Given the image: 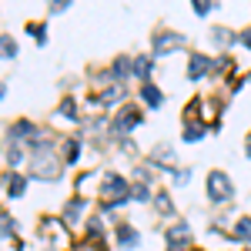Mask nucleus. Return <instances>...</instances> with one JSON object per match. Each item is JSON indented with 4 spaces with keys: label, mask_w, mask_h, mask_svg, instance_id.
Here are the masks:
<instances>
[{
    "label": "nucleus",
    "mask_w": 251,
    "mask_h": 251,
    "mask_svg": "<svg viewBox=\"0 0 251 251\" xmlns=\"http://www.w3.org/2000/svg\"><path fill=\"white\" fill-rule=\"evenodd\" d=\"M30 151H34V168H30V177L37 181H57L60 177V164L54 161V144L50 141H30Z\"/></svg>",
    "instance_id": "obj_1"
},
{
    "label": "nucleus",
    "mask_w": 251,
    "mask_h": 251,
    "mask_svg": "<svg viewBox=\"0 0 251 251\" xmlns=\"http://www.w3.org/2000/svg\"><path fill=\"white\" fill-rule=\"evenodd\" d=\"M204 188H208V198H211L214 204L231 201V194H234V184H231V177H228L225 171H211L208 181H204Z\"/></svg>",
    "instance_id": "obj_2"
},
{
    "label": "nucleus",
    "mask_w": 251,
    "mask_h": 251,
    "mask_svg": "<svg viewBox=\"0 0 251 251\" xmlns=\"http://www.w3.org/2000/svg\"><path fill=\"white\" fill-rule=\"evenodd\" d=\"M137 124H141V111H134V107H124L121 114L114 117V134H127V131H134Z\"/></svg>",
    "instance_id": "obj_3"
},
{
    "label": "nucleus",
    "mask_w": 251,
    "mask_h": 251,
    "mask_svg": "<svg viewBox=\"0 0 251 251\" xmlns=\"http://www.w3.org/2000/svg\"><path fill=\"white\" fill-rule=\"evenodd\" d=\"M174 47H184V37L181 34H157L154 37V57H164Z\"/></svg>",
    "instance_id": "obj_4"
},
{
    "label": "nucleus",
    "mask_w": 251,
    "mask_h": 251,
    "mask_svg": "<svg viewBox=\"0 0 251 251\" xmlns=\"http://www.w3.org/2000/svg\"><path fill=\"white\" fill-rule=\"evenodd\" d=\"M188 238H191V228L184 221H177L171 231H168V241H171V251H184L188 248Z\"/></svg>",
    "instance_id": "obj_5"
},
{
    "label": "nucleus",
    "mask_w": 251,
    "mask_h": 251,
    "mask_svg": "<svg viewBox=\"0 0 251 251\" xmlns=\"http://www.w3.org/2000/svg\"><path fill=\"white\" fill-rule=\"evenodd\" d=\"M211 57H201V54H194L191 60H188V77L191 80H201L204 74H211Z\"/></svg>",
    "instance_id": "obj_6"
},
{
    "label": "nucleus",
    "mask_w": 251,
    "mask_h": 251,
    "mask_svg": "<svg viewBox=\"0 0 251 251\" xmlns=\"http://www.w3.org/2000/svg\"><path fill=\"white\" fill-rule=\"evenodd\" d=\"M10 141L17 144V141H37V127L30 124V121H17L14 127H10Z\"/></svg>",
    "instance_id": "obj_7"
},
{
    "label": "nucleus",
    "mask_w": 251,
    "mask_h": 251,
    "mask_svg": "<svg viewBox=\"0 0 251 251\" xmlns=\"http://www.w3.org/2000/svg\"><path fill=\"white\" fill-rule=\"evenodd\" d=\"M117 241H121V248H137V245H141V234H137V228H131V225H121V228H117Z\"/></svg>",
    "instance_id": "obj_8"
},
{
    "label": "nucleus",
    "mask_w": 251,
    "mask_h": 251,
    "mask_svg": "<svg viewBox=\"0 0 251 251\" xmlns=\"http://www.w3.org/2000/svg\"><path fill=\"white\" fill-rule=\"evenodd\" d=\"M111 74L117 77V84H124L127 74H134V60H131V57H117L114 64H111Z\"/></svg>",
    "instance_id": "obj_9"
},
{
    "label": "nucleus",
    "mask_w": 251,
    "mask_h": 251,
    "mask_svg": "<svg viewBox=\"0 0 251 251\" xmlns=\"http://www.w3.org/2000/svg\"><path fill=\"white\" fill-rule=\"evenodd\" d=\"M84 208H87V201H84V198H71V204L64 208V221H67V225H77L80 214H84Z\"/></svg>",
    "instance_id": "obj_10"
},
{
    "label": "nucleus",
    "mask_w": 251,
    "mask_h": 251,
    "mask_svg": "<svg viewBox=\"0 0 251 251\" xmlns=\"http://www.w3.org/2000/svg\"><path fill=\"white\" fill-rule=\"evenodd\" d=\"M141 97H144V104H148V107H151V111H157V107H161V104H164V94H161V91H157L154 84H151V80H148V84H144V87H141Z\"/></svg>",
    "instance_id": "obj_11"
},
{
    "label": "nucleus",
    "mask_w": 251,
    "mask_h": 251,
    "mask_svg": "<svg viewBox=\"0 0 251 251\" xmlns=\"http://www.w3.org/2000/svg\"><path fill=\"white\" fill-rule=\"evenodd\" d=\"M24 174H7V181H3V188H7V198H20L24 194Z\"/></svg>",
    "instance_id": "obj_12"
},
{
    "label": "nucleus",
    "mask_w": 251,
    "mask_h": 251,
    "mask_svg": "<svg viewBox=\"0 0 251 251\" xmlns=\"http://www.w3.org/2000/svg\"><path fill=\"white\" fill-rule=\"evenodd\" d=\"M151 71H154V60L151 57H137L134 60V77H141L144 84H148V77H151Z\"/></svg>",
    "instance_id": "obj_13"
},
{
    "label": "nucleus",
    "mask_w": 251,
    "mask_h": 251,
    "mask_svg": "<svg viewBox=\"0 0 251 251\" xmlns=\"http://www.w3.org/2000/svg\"><path fill=\"white\" fill-rule=\"evenodd\" d=\"M208 134V127H204V124H188V127H184V141H201V137Z\"/></svg>",
    "instance_id": "obj_14"
},
{
    "label": "nucleus",
    "mask_w": 251,
    "mask_h": 251,
    "mask_svg": "<svg viewBox=\"0 0 251 251\" xmlns=\"http://www.w3.org/2000/svg\"><path fill=\"white\" fill-rule=\"evenodd\" d=\"M0 47H3V60H14V57H17V44H14L10 34H3V37H0Z\"/></svg>",
    "instance_id": "obj_15"
},
{
    "label": "nucleus",
    "mask_w": 251,
    "mask_h": 251,
    "mask_svg": "<svg viewBox=\"0 0 251 251\" xmlns=\"http://www.w3.org/2000/svg\"><path fill=\"white\" fill-rule=\"evenodd\" d=\"M131 201H151V184H134L131 188Z\"/></svg>",
    "instance_id": "obj_16"
},
{
    "label": "nucleus",
    "mask_w": 251,
    "mask_h": 251,
    "mask_svg": "<svg viewBox=\"0 0 251 251\" xmlns=\"http://www.w3.org/2000/svg\"><path fill=\"white\" fill-rule=\"evenodd\" d=\"M60 117H67V121H77V107H74V100H71V97L60 104Z\"/></svg>",
    "instance_id": "obj_17"
},
{
    "label": "nucleus",
    "mask_w": 251,
    "mask_h": 251,
    "mask_svg": "<svg viewBox=\"0 0 251 251\" xmlns=\"http://www.w3.org/2000/svg\"><path fill=\"white\" fill-rule=\"evenodd\" d=\"M30 37L37 40V44H47V27L44 24H30Z\"/></svg>",
    "instance_id": "obj_18"
},
{
    "label": "nucleus",
    "mask_w": 251,
    "mask_h": 251,
    "mask_svg": "<svg viewBox=\"0 0 251 251\" xmlns=\"http://www.w3.org/2000/svg\"><path fill=\"white\" fill-rule=\"evenodd\" d=\"M154 204H157V211H161V214H171V198H168L164 191L154 198Z\"/></svg>",
    "instance_id": "obj_19"
},
{
    "label": "nucleus",
    "mask_w": 251,
    "mask_h": 251,
    "mask_svg": "<svg viewBox=\"0 0 251 251\" xmlns=\"http://www.w3.org/2000/svg\"><path fill=\"white\" fill-rule=\"evenodd\" d=\"M64 154H67V164H74V161H77V154H80V141H71V144L64 148Z\"/></svg>",
    "instance_id": "obj_20"
},
{
    "label": "nucleus",
    "mask_w": 251,
    "mask_h": 251,
    "mask_svg": "<svg viewBox=\"0 0 251 251\" xmlns=\"http://www.w3.org/2000/svg\"><path fill=\"white\" fill-rule=\"evenodd\" d=\"M238 238L251 241V218H241V221H238Z\"/></svg>",
    "instance_id": "obj_21"
},
{
    "label": "nucleus",
    "mask_w": 251,
    "mask_h": 251,
    "mask_svg": "<svg viewBox=\"0 0 251 251\" xmlns=\"http://www.w3.org/2000/svg\"><path fill=\"white\" fill-rule=\"evenodd\" d=\"M211 0H194V14H198V17H204V14H211Z\"/></svg>",
    "instance_id": "obj_22"
},
{
    "label": "nucleus",
    "mask_w": 251,
    "mask_h": 251,
    "mask_svg": "<svg viewBox=\"0 0 251 251\" xmlns=\"http://www.w3.org/2000/svg\"><path fill=\"white\" fill-rule=\"evenodd\" d=\"M20 157H24V154H20V148H17V144H10V148H7V164H20Z\"/></svg>",
    "instance_id": "obj_23"
},
{
    "label": "nucleus",
    "mask_w": 251,
    "mask_h": 251,
    "mask_svg": "<svg viewBox=\"0 0 251 251\" xmlns=\"http://www.w3.org/2000/svg\"><path fill=\"white\" fill-rule=\"evenodd\" d=\"M14 231H17V225L10 221V214H3V238H10Z\"/></svg>",
    "instance_id": "obj_24"
},
{
    "label": "nucleus",
    "mask_w": 251,
    "mask_h": 251,
    "mask_svg": "<svg viewBox=\"0 0 251 251\" xmlns=\"http://www.w3.org/2000/svg\"><path fill=\"white\" fill-rule=\"evenodd\" d=\"M188 177H191V171H188V168H181V171L174 174V184H184V181H188Z\"/></svg>",
    "instance_id": "obj_25"
},
{
    "label": "nucleus",
    "mask_w": 251,
    "mask_h": 251,
    "mask_svg": "<svg viewBox=\"0 0 251 251\" xmlns=\"http://www.w3.org/2000/svg\"><path fill=\"white\" fill-rule=\"evenodd\" d=\"M87 231H91V238H100V221H97V218L87 225Z\"/></svg>",
    "instance_id": "obj_26"
},
{
    "label": "nucleus",
    "mask_w": 251,
    "mask_h": 251,
    "mask_svg": "<svg viewBox=\"0 0 251 251\" xmlns=\"http://www.w3.org/2000/svg\"><path fill=\"white\" fill-rule=\"evenodd\" d=\"M67 7H71L67 0H54V7H50V14H60V10H67Z\"/></svg>",
    "instance_id": "obj_27"
},
{
    "label": "nucleus",
    "mask_w": 251,
    "mask_h": 251,
    "mask_svg": "<svg viewBox=\"0 0 251 251\" xmlns=\"http://www.w3.org/2000/svg\"><path fill=\"white\" fill-rule=\"evenodd\" d=\"M241 44H245V47H251V30H245V34H241Z\"/></svg>",
    "instance_id": "obj_28"
},
{
    "label": "nucleus",
    "mask_w": 251,
    "mask_h": 251,
    "mask_svg": "<svg viewBox=\"0 0 251 251\" xmlns=\"http://www.w3.org/2000/svg\"><path fill=\"white\" fill-rule=\"evenodd\" d=\"M245 154H248V157H251V141H248V148H245Z\"/></svg>",
    "instance_id": "obj_29"
}]
</instances>
